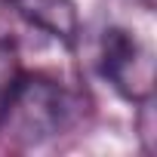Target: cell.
<instances>
[{
  "label": "cell",
  "instance_id": "obj_1",
  "mask_svg": "<svg viewBox=\"0 0 157 157\" xmlns=\"http://www.w3.org/2000/svg\"><path fill=\"white\" fill-rule=\"evenodd\" d=\"M77 99L46 74H19L0 117V132L19 148H37L68 132L77 120Z\"/></svg>",
  "mask_w": 157,
  "mask_h": 157
},
{
  "label": "cell",
  "instance_id": "obj_2",
  "mask_svg": "<svg viewBox=\"0 0 157 157\" xmlns=\"http://www.w3.org/2000/svg\"><path fill=\"white\" fill-rule=\"evenodd\" d=\"M99 68L126 102L154 99V52L136 31L105 28L99 40Z\"/></svg>",
  "mask_w": 157,
  "mask_h": 157
},
{
  "label": "cell",
  "instance_id": "obj_3",
  "mask_svg": "<svg viewBox=\"0 0 157 157\" xmlns=\"http://www.w3.org/2000/svg\"><path fill=\"white\" fill-rule=\"evenodd\" d=\"M3 3L31 28L43 31L59 43L71 46L80 37V16L74 0H3Z\"/></svg>",
  "mask_w": 157,
  "mask_h": 157
},
{
  "label": "cell",
  "instance_id": "obj_4",
  "mask_svg": "<svg viewBox=\"0 0 157 157\" xmlns=\"http://www.w3.org/2000/svg\"><path fill=\"white\" fill-rule=\"evenodd\" d=\"M19 74H22V68H19L16 49H13L6 40H0V117H3V108H6L13 90H16Z\"/></svg>",
  "mask_w": 157,
  "mask_h": 157
}]
</instances>
